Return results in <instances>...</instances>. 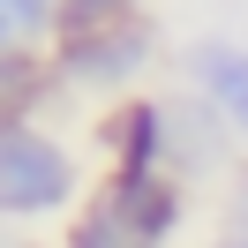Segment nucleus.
<instances>
[{"label": "nucleus", "mask_w": 248, "mask_h": 248, "mask_svg": "<svg viewBox=\"0 0 248 248\" xmlns=\"http://www.w3.org/2000/svg\"><path fill=\"white\" fill-rule=\"evenodd\" d=\"M0 211L31 226V218L83 211V166L61 136H46L38 121H0Z\"/></svg>", "instance_id": "obj_1"}, {"label": "nucleus", "mask_w": 248, "mask_h": 248, "mask_svg": "<svg viewBox=\"0 0 248 248\" xmlns=\"http://www.w3.org/2000/svg\"><path fill=\"white\" fill-rule=\"evenodd\" d=\"M158 61V23L151 16H128V23H106V31H76V38H53V76L61 91H106V98H128Z\"/></svg>", "instance_id": "obj_2"}, {"label": "nucleus", "mask_w": 248, "mask_h": 248, "mask_svg": "<svg viewBox=\"0 0 248 248\" xmlns=\"http://www.w3.org/2000/svg\"><path fill=\"white\" fill-rule=\"evenodd\" d=\"M181 83L248 143V38H226V31L188 38L181 46Z\"/></svg>", "instance_id": "obj_3"}, {"label": "nucleus", "mask_w": 248, "mask_h": 248, "mask_svg": "<svg viewBox=\"0 0 248 248\" xmlns=\"http://www.w3.org/2000/svg\"><path fill=\"white\" fill-rule=\"evenodd\" d=\"M233 143H241V136H233L196 91H188V98H166V173H173V181H203V173H218V166L233 158Z\"/></svg>", "instance_id": "obj_4"}, {"label": "nucleus", "mask_w": 248, "mask_h": 248, "mask_svg": "<svg viewBox=\"0 0 248 248\" xmlns=\"http://www.w3.org/2000/svg\"><path fill=\"white\" fill-rule=\"evenodd\" d=\"M98 143L113 151V173H166V98L128 91L98 121Z\"/></svg>", "instance_id": "obj_5"}, {"label": "nucleus", "mask_w": 248, "mask_h": 248, "mask_svg": "<svg viewBox=\"0 0 248 248\" xmlns=\"http://www.w3.org/2000/svg\"><path fill=\"white\" fill-rule=\"evenodd\" d=\"M61 248H166V241H151V233L136 226V218L121 211V203L98 188L83 211H68V233H61Z\"/></svg>", "instance_id": "obj_6"}, {"label": "nucleus", "mask_w": 248, "mask_h": 248, "mask_svg": "<svg viewBox=\"0 0 248 248\" xmlns=\"http://www.w3.org/2000/svg\"><path fill=\"white\" fill-rule=\"evenodd\" d=\"M61 38V0H0V46H46Z\"/></svg>", "instance_id": "obj_7"}, {"label": "nucleus", "mask_w": 248, "mask_h": 248, "mask_svg": "<svg viewBox=\"0 0 248 248\" xmlns=\"http://www.w3.org/2000/svg\"><path fill=\"white\" fill-rule=\"evenodd\" d=\"M128 16H143V0H61V38L106 31V23H128Z\"/></svg>", "instance_id": "obj_8"}, {"label": "nucleus", "mask_w": 248, "mask_h": 248, "mask_svg": "<svg viewBox=\"0 0 248 248\" xmlns=\"http://www.w3.org/2000/svg\"><path fill=\"white\" fill-rule=\"evenodd\" d=\"M233 233H248V158H241V173H233Z\"/></svg>", "instance_id": "obj_9"}, {"label": "nucleus", "mask_w": 248, "mask_h": 248, "mask_svg": "<svg viewBox=\"0 0 248 248\" xmlns=\"http://www.w3.org/2000/svg\"><path fill=\"white\" fill-rule=\"evenodd\" d=\"M218 248H248V233H226V241H218Z\"/></svg>", "instance_id": "obj_10"}]
</instances>
